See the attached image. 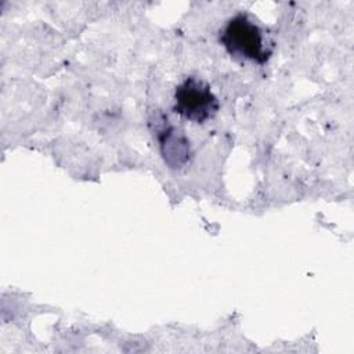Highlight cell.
Here are the masks:
<instances>
[{
	"instance_id": "3957f363",
	"label": "cell",
	"mask_w": 354,
	"mask_h": 354,
	"mask_svg": "<svg viewBox=\"0 0 354 354\" xmlns=\"http://www.w3.org/2000/svg\"><path fill=\"white\" fill-rule=\"evenodd\" d=\"M155 133L159 141L160 153L170 169H181L189 162V140L181 130L169 123L167 118L159 120L155 116Z\"/></svg>"
},
{
	"instance_id": "6da1fadb",
	"label": "cell",
	"mask_w": 354,
	"mask_h": 354,
	"mask_svg": "<svg viewBox=\"0 0 354 354\" xmlns=\"http://www.w3.org/2000/svg\"><path fill=\"white\" fill-rule=\"evenodd\" d=\"M220 41L234 58L264 64L270 58L261 28L248 15L236 14L224 26Z\"/></svg>"
},
{
	"instance_id": "7a4b0ae2",
	"label": "cell",
	"mask_w": 354,
	"mask_h": 354,
	"mask_svg": "<svg viewBox=\"0 0 354 354\" xmlns=\"http://www.w3.org/2000/svg\"><path fill=\"white\" fill-rule=\"evenodd\" d=\"M173 109L181 118L202 124L218 112L220 104L205 80L189 76L176 87Z\"/></svg>"
}]
</instances>
